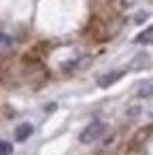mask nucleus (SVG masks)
Wrapping results in <instances>:
<instances>
[{"mask_svg":"<svg viewBox=\"0 0 153 155\" xmlns=\"http://www.w3.org/2000/svg\"><path fill=\"white\" fill-rule=\"evenodd\" d=\"M121 77H123V70L108 72V74H104V77H100V79H98V87H111V85H113V83H117Z\"/></svg>","mask_w":153,"mask_h":155,"instance_id":"obj_2","label":"nucleus"},{"mask_svg":"<svg viewBox=\"0 0 153 155\" xmlns=\"http://www.w3.org/2000/svg\"><path fill=\"white\" fill-rule=\"evenodd\" d=\"M142 66H149V58H147V55L136 58V62L132 64V68H142Z\"/></svg>","mask_w":153,"mask_h":155,"instance_id":"obj_8","label":"nucleus"},{"mask_svg":"<svg viewBox=\"0 0 153 155\" xmlns=\"http://www.w3.org/2000/svg\"><path fill=\"white\" fill-rule=\"evenodd\" d=\"M102 134H104V123H102V121H91V123H89V125L81 132L79 140H81L83 144H89V142L98 140Z\"/></svg>","mask_w":153,"mask_h":155,"instance_id":"obj_1","label":"nucleus"},{"mask_svg":"<svg viewBox=\"0 0 153 155\" xmlns=\"http://www.w3.org/2000/svg\"><path fill=\"white\" fill-rule=\"evenodd\" d=\"M13 49V38L5 32H0V53H9Z\"/></svg>","mask_w":153,"mask_h":155,"instance_id":"obj_4","label":"nucleus"},{"mask_svg":"<svg viewBox=\"0 0 153 155\" xmlns=\"http://www.w3.org/2000/svg\"><path fill=\"white\" fill-rule=\"evenodd\" d=\"M32 132H34L32 123H22V125L15 130V138H17V140H26V138H30Z\"/></svg>","mask_w":153,"mask_h":155,"instance_id":"obj_3","label":"nucleus"},{"mask_svg":"<svg viewBox=\"0 0 153 155\" xmlns=\"http://www.w3.org/2000/svg\"><path fill=\"white\" fill-rule=\"evenodd\" d=\"M136 94H138V98H151V96H153V83L140 85V87L136 89Z\"/></svg>","mask_w":153,"mask_h":155,"instance_id":"obj_6","label":"nucleus"},{"mask_svg":"<svg viewBox=\"0 0 153 155\" xmlns=\"http://www.w3.org/2000/svg\"><path fill=\"white\" fill-rule=\"evenodd\" d=\"M13 153V144L7 140H0V155H11Z\"/></svg>","mask_w":153,"mask_h":155,"instance_id":"obj_7","label":"nucleus"},{"mask_svg":"<svg viewBox=\"0 0 153 155\" xmlns=\"http://www.w3.org/2000/svg\"><path fill=\"white\" fill-rule=\"evenodd\" d=\"M136 43H140V45H147V43H153V28H147L145 32H140V34L136 36Z\"/></svg>","mask_w":153,"mask_h":155,"instance_id":"obj_5","label":"nucleus"}]
</instances>
